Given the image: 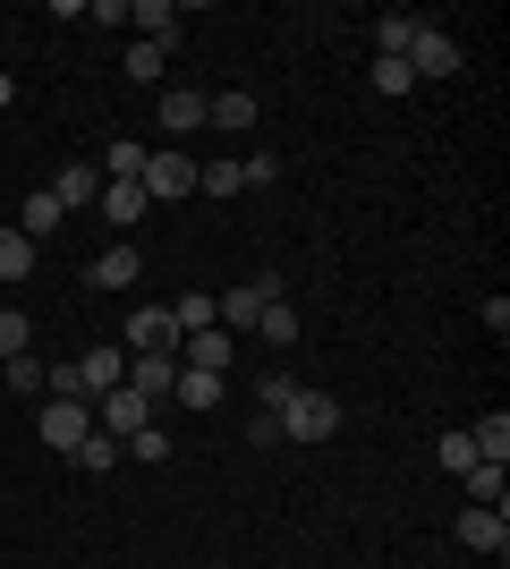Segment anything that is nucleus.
<instances>
[{"mask_svg": "<svg viewBox=\"0 0 510 569\" xmlns=\"http://www.w3.org/2000/svg\"><path fill=\"white\" fill-rule=\"evenodd\" d=\"M281 298H290V281H281V272H256L247 289H221V298H213V323L230 340H247V332H256V315L281 307Z\"/></svg>", "mask_w": 510, "mask_h": 569, "instance_id": "f257e3e1", "label": "nucleus"}, {"mask_svg": "<svg viewBox=\"0 0 510 569\" xmlns=\"http://www.w3.org/2000/svg\"><path fill=\"white\" fill-rule=\"evenodd\" d=\"M340 426H349V417H340V400H332V391H307V382H298L290 408H281V442H332Z\"/></svg>", "mask_w": 510, "mask_h": 569, "instance_id": "f03ea898", "label": "nucleus"}, {"mask_svg": "<svg viewBox=\"0 0 510 569\" xmlns=\"http://www.w3.org/2000/svg\"><path fill=\"white\" fill-rule=\"evenodd\" d=\"M460 69H468L460 34H442V26H417V43H409V77H417V86H434V77H460Z\"/></svg>", "mask_w": 510, "mask_h": 569, "instance_id": "7ed1b4c3", "label": "nucleus"}, {"mask_svg": "<svg viewBox=\"0 0 510 569\" xmlns=\"http://www.w3.org/2000/svg\"><path fill=\"white\" fill-rule=\"evenodd\" d=\"M34 433H43L51 451L69 459L77 442H86V433H94V408H86V400H43V408H34Z\"/></svg>", "mask_w": 510, "mask_h": 569, "instance_id": "20e7f679", "label": "nucleus"}, {"mask_svg": "<svg viewBox=\"0 0 510 569\" xmlns=\"http://www.w3.org/2000/svg\"><path fill=\"white\" fill-rule=\"evenodd\" d=\"M137 188H146V204H179V196H196V162L179 153V144H162V153L146 162V179H137Z\"/></svg>", "mask_w": 510, "mask_h": 569, "instance_id": "39448f33", "label": "nucleus"}, {"mask_svg": "<svg viewBox=\"0 0 510 569\" xmlns=\"http://www.w3.org/2000/svg\"><path fill=\"white\" fill-rule=\"evenodd\" d=\"M128 357H179V323H170V307H137L128 315V332H120Z\"/></svg>", "mask_w": 510, "mask_h": 569, "instance_id": "423d86ee", "label": "nucleus"}, {"mask_svg": "<svg viewBox=\"0 0 510 569\" xmlns=\"http://www.w3.org/2000/svg\"><path fill=\"white\" fill-rule=\"evenodd\" d=\"M77 382H86V408H94L102 391H120V382H128V349H120V340L86 349V357H77Z\"/></svg>", "mask_w": 510, "mask_h": 569, "instance_id": "0eeeda50", "label": "nucleus"}, {"mask_svg": "<svg viewBox=\"0 0 510 569\" xmlns=\"http://www.w3.org/2000/svg\"><path fill=\"white\" fill-rule=\"evenodd\" d=\"M94 426L128 442V433H146V426H153V408H146V400H137V391L120 382V391H102V400H94Z\"/></svg>", "mask_w": 510, "mask_h": 569, "instance_id": "6e6552de", "label": "nucleus"}, {"mask_svg": "<svg viewBox=\"0 0 510 569\" xmlns=\"http://www.w3.org/2000/svg\"><path fill=\"white\" fill-rule=\"evenodd\" d=\"M460 545L502 561V552H510V510H460Z\"/></svg>", "mask_w": 510, "mask_h": 569, "instance_id": "1a4fd4ad", "label": "nucleus"}, {"mask_svg": "<svg viewBox=\"0 0 510 569\" xmlns=\"http://www.w3.org/2000/svg\"><path fill=\"white\" fill-rule=\"evenodd\" d=\"M170 382H179V357H128V391H137L146 408L170 400Z\"/></svg>", "mask_w": 510, "mask_h": 569, "instance_id": "9d476101", "label": "nucleus"}, {"mask_svg": "<svg viewBox=\"0 0 510 569\" xmlns=\"http://www.w3.org/2000/svg\"><path fill=\"white\" fill-rule=\"evenodd\" d=\"M230 357H239V340L221 332V323H204V332H188V340H179V366H204V375H221Z\"/></svg>", "mask_w": 510, "mask_h": 569, "instance_id": "9b49d317", "label": "nucleus"}, {"mask_svg": "<svg viewBox=\"0 0 510 569\" xmlns=\"http://www.w3.org/2000/svg\"><path fill=\"white\" fill-rule=\"evenodd\" d=\"M94 196H102V170L94 162H69L60 179H51V204H60V213H86Z\"/></svg>", "mask_w": 510, "mask_h": 569, "instance_id": "f8f14e48", "label": "nucleus"}, {"mask_svg": "<svg viewBox=\"0 0 510 569\" xmlns=\"http://www.w3.org/2000/svg\"><path fill=\"white\" fill-rule=\"evenodd\" d=\"M94 204H102V221H120V230H137V221L153 213V204H146V188H137V179H102V196H94Z\"/></svg>", "mask_w": 510, "mask_h": 569, "instance_id": "ddd939ff", "label": "nucleus"}, {"mask_svg": "<svg viewBox=\"0 0 510 569\" xmlns=\"http://www.w3.org/2000/svg\"><path fill=\"white\" fill-rule=\"evenodd\" d=\"M170 400L188 408V417H213V408H221V375H204V366H179V382H170Z\"/></svg>", "mask_w": 510, "mask_h": 569, "instance_id": "4468645a", "label": "nucleus"}, {"mask_svg": "<svg viewBox=\"0 0 510 569\" xmlns=\"http://www.w3.org/2000/svg\"><path fill=\"white\" fill-rule=\"evenodd\" d=\"M128 26H146V43L162 51V60L179 51V9H170V0H137V9H128Z\"/></svg>", "mask_w": 510, "mask_h": 569, "instance_id": "2eb2a0df", "label": "nucleus"}, {"mask_svg": "<svg viewBox=\"0 0 510 569\" xmlns=\"http://www.w3.org/2000/svg\"><path fill=\"white\" fill-rule=\"evenodd\" d=\"M460 493H468V510H510V476L477 459V468H460Z\"/></svg>", "mask_w": 510, "mask_h": 569, "instance_id": "dca6fc26", "label": "nucleus"}, {"mask_svg": "<svg viewBox=\"0 0 510 569\" xmlns=\"http://www.w3.org/2000/svg\"><path fill=\"white\" fill-rule=\"evenodd\" d=\"M417 26H426V18H409V9H383V18H374V60H409Z\"/></svg>", "mask_w": 510, "mask_h": 569, "instance_id": "f3484780", "label": "nucleus"}, {"mask_svg": "<svg viewBox=\"0 0 510 569\" xmlns=\"http://www.w3.org/2000/svg\"><path fill=\"white\" fill-rule=\"evenodd\" d=\"M256 119H264L256 94H204V128H230V137H239V128H256Z\"/></svg>", "mask_w": 510, "mask_h": 569, "instance_id": "a211bd4d", "label": "nucleus"}, {"mask_svg": "<svg viewBox=\"0 0 510 569\" xmlns=\"http://www.w3.org/2000/svg\"><path fill=\"white\" fill-rule=\"evenodd\" d=\"M0 382H9V400H43V391H51V366L26 349V357H9V366H0Z\"/></svg>", "mask_w": 510, "mask_h": 569, "instance_id": "6ab92c4d", "label": "nucleus"}, {"mask_svg": "<svg viewBox=\"0 0 510 569\" xmlns=\"http://www.w3.org/2000/svg\"><path fill=\"white\" fill-rule=\"evenodd\" d=\"M146 162H153V144H137V137H111L102 144V179H146Z\"/></svg>", "mask_w": 510, "mask_h": 569, "instance_id": "aec40b11", "label": "nucleus"}, {"mask_svg": "<svg viewBox=\"0 0 510 569\" xmlns=\"http://www.w3.org/2000/svg\"><path fill=\"white\" fill-rule=\"evenodd\" d=\"M137 272H146V263H137V247H128V238L94 256V289H137Z\"/></svg>", "mask_w": 510, "mask_h": 569, "instance_id": "412c9836", "label": "nucleus"}, {"mask_svg": "<svg viewBox=\"0 0 510 569\" xmlns=\"http://www.w3.org/2000/svg\"><path fill=\"white\" fill-rule=\"evenodd\" d=\"M69 459H77V468H86V476H111V468H120L128 451H120V433H102V426H94V433H86V442H77Z\"/></svg>", "mask_w": 510, "mask_h": 569, "instance_id": "4be33fe9", "label": "nucleus"}, {"mask_svg": "<svg viewBox=\"0 0 510 569\" xmlns=\"http://www.w3.org/2000/svg\"><path fill=\"white\" fill-rule=\"evenodd\" d=\"M162 128H170V137H196V128H204V94L170 86V94H162Z\"/></svg>", "mask_w": 510, "mask_h": 569, "instance_id": "5701e85b", "label": "nucleus"}, {"mask_svg": "<svg viewBox=\"0 0 510 569\" xmlns=\"http://www.w3.org/2000/svg\"><path fill=\"white\" fill-rule=\"evenodd\" d=\"M468 442H477V459H486V468H510V417H502V408H493L486 426H468Z\"/></svg>", "mask_w": 510, "mask_h": 569, "instance_id": "b1692460", "label": "nucleus"}, {"mask_svg": "<svg viewBox=\"0 0 510 569\" xmlns=\"http://www.w3.org/2000/svg\"><path fill=\"white\" fill-rule=\"evenodd\" d=\"M170 323H179V340L204 332V323H213V289H179V298H170Z\"/></svg>", "mask_w": 510, "mask_h": 569, "instance_id": "393cba45", "label": "nucleus"}, {"mask_svg": "<svg viewBox=\"0 0 510 569\" xmlns=\"http://www.w3.org/2000/svg\"><path fill=\"white\" fill-rule=\"evenodd\" d=\"M34 256H43V247H34L26 230H0V281H26V272H34Z\"/></svg>", "mask_w": 510, "mask_h": 569, "instance_id": "a878e982", "label": "nucleus"}, {"mask_svg": "<svg viewBox=\"0 0 510 569\" xmlns=\"http://www.w3.org/2000/svg\"><path fill=\"white\" fill-rule=\"evenodd\" d=\"M60 221H69V213L51 204V188H34V196H26V213H18V230L34 238V247H43V230H60Z\"/></svg>", "mask_w": 510, "mask_h": 569, "instance_id": "bb28decb", "label": "nucleus"}, {"mask_svg": "<svg viewBox=\"0 0 510 569\" xmlns=\"http://www.w3.org/2000/svg\"><path fill=\"white\" fill-rule=\"evenodd\" d=\"M256 340H272V349H298V307H290V298L256 315Z\"/></svg>", "mask_w": 510, "mask_h": 569, "instance_id": "cd10ccee", "label": "nucleus"}, {"mask_svg": "<svg viewBox=\"0 0 510 569\" xmlns=\"http://www.w3.org/2000/svg\"><path fill=\"white\" fill-rule=\"evenodd\" d=\"M34 349V323H26L18 307H0V366H9V357H26Z\"/></svg>", "mask_w": 510, "mask_h": 569, "instance_id": "c85d7f7f", "label": "nucleus"}, {"mask_svg": "<svg viewBox=\"0 0 510 569\" xmlns=\"http://www.w3.org/2000/svg\"><path fill=\"white\" fill-rule=\"evenodd\" d=\"M239 162H196V196H239Z\"/></svg>", "mask_w": 510, "mask_h": 569, "instance_id": "c756f323", "label": "nucleus"}, {"mask_svg": "<svg viewBox=\"0 0 510 569\" xmlns=\"http://www.w3.org/2000/svg\"><path fill=\"white\" fill-rule=\"evenodd\" d=\"M120 451H128V459H146V468H162V459H170V433H162V417H153L146 433H128Z\"/></svg>", "mask_w": 510, "mask_h": 569, "instance_id": "7c9ffc66", "label": "nucleus"}, {"mask_svg": "<svg viewBox=\"0 0 510 569\" xmlns=\"http://www.w3.org/2000/svg\"><path fill=\"white\" fill-rule=\"evenodd\" d=\"M162 69H170V60L153 43H128V77H137V86H162Z\"/></svg>", "mask_w": 510, "mask_h": 569, "instance_id": "2f4dec72", "label": "nucleus"}, {"mask_svg": "<svg viewBox=\"0 0 510 569\" xmlns=\"http://www.w3.org/2000/svg\"><path fill=\"white\" fill-rule=\"evenodd\" d=\"M290 391H298V382L281 375V366H272V375L256 382V408H264V417H281V408H290Z\"/></svg>", "mask_w": 510, "mask_h": 569, "instance_id": "473e14b6", "label": "nucleus"}, {"mask_svg": "<svg viewBox=\"0 0 510 569\" xmlns=\"http://www.w3.org/2000/svg\"><path fill=\"white\" fill-rule=\"evenodd\" d=\"M374 94H417L409 60H374Z\"/></svg>", "mask_w": 510, "mask_h": 569, "instance_id": "72a5a7b5", "label": "nucleus"}, {"mask_svg": "<svg viewBox=\"0 0 510 569\" xmlns=\"http://www.w3.org/2000/svg\"><path fill=\"white\" fill-rule=\"evenodd\" d=\"M434 459H442L451 476H460V468H477V442H468V433H442V442H434Z\"/></svg>", "mask_w": 510, "mask_h": 569, "instance_id": "f704fd0d", "label": "nucleus"}, {"mask_svg": "<svg viewBox=\"0 0 510 569\" xmlns=\"http://www.w3.org/2000/svg\"><path fill=\"white\" fill-rule=\"evenodd\" d=\"M239 179H247V188H272V179H281V153H247Z\"/></svg>", "mask_w": 510, "mask_h": 569, "instance_id": "c9c22d12", "label": "nucleus"}, {"mask_svg": "<svg viewBox=\"0 0 510 569\" xmlns=\"http://www.w3.org/2000/svg\"><path fill=\"white\" fill-rule=\"evenodd\" d=\"M247 442H256V451H272V442H281V417H264V408H256V417H247Z\"/></svg>", "mask_w": 510, "mask_h": 569, "instance_id": "e433bc0d", "label": "nucleus"}, {"mask_svg": "<svg viewBox=\"0 0 510 569\" xmlns=\"http://www.w3.org/2000/svg\"><path fill=\"white\" fill-rule=\"evenodd\" d=\"M9 102H18V77H9V69H0V111H9Z\"/></svg>", "mask_w": 510, "mask_h": 569, "instance_id": "4c0bfd02", "label": "nucleus"}]
</instances>
